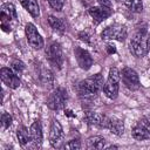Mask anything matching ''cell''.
<instances>
[{
    "label": "cell",
    "instance_id": "cell-1",
    "mask_svg": "<svg viewBox=\"0 0 150 150\" xmlns=\"http://www.w3.org/2000/svg\"><path fill=\"white\" fill-rule=\"evenodd\" d=\"M129 49L136 57H143L150 49V35L146 29H138L129 42Z\"/></svg>",
    "mask_w": 150,
    "mask_h": 150
},
{
    "label": "cell",
    "instance_id": "cell-2",
    "mask_svg": "<svg viewBox=\"0 0 150 150\" xmlns=\"http://www.w3.org/2000/svg\"><path fill=\"white\" fill-rule=\"evenodd\" d=\"M103 88V79L101 74H95L83 81L77 86L79 94L82 97H93Z\"/></svg>",
    "mask_w": 150,
    "mask_h": 150
},
{
    "label": "cell",
    "instance_id": "cell-3",
    "mask_svg": "<svg viewBox=\"0 0 150 150\" xmlns=\"http://www.w3.org/2000/svg\"><path fill=\"white\" fill-rule=\"evenodd\" d=\"M120 79L121 74L116 67H111L109 70V75L107 79V82L103 86V91L108 98H116L118 95V89H120Z\"/></svg>",
    "mask_w": 150,
    "mask_h": 150
},
{
    "label": "cell",
    "instance_id": "cell-4",
    "mask_svg": "<svg viewBox=\"0 0 150 150\" xmlns=\"http://www.w3.org/2000/svg\"><path fill=\"white\" fill-rule=\"evenodd\" d=\"M101 38L103 40H116V41L123 42L127 38V28L124 25L112 23L102 30Z\"/></svg>",
    "mask_w": 150,
    "mask_h": 150
},
{
    "label": "cell",
    "instance_id": "cell-5",
    "mask_svg": "<svg viewBox=\"0 0 150 150\" xmlns=\"http://www.w3.org/2000/svg\"><path fill=\"white\" fill-rule=\"evenodd\" d=\"M46 56H47V60L49 61V63L52 66L56 67L57 69H61L63 61H64V57H63V53H62L60 43L52 42L46 49Z\"/></svg>",
    "mask_w": 150,
    "mask_h": 150
},
{
    "label": "cell",
    "instance_id": "cell-6",
    "mask_svg": "<svg viewBox=\"0 0 150 150\" xmlns=\"http://www.w3.org/2000/svg\"><path fill=\"white\" fill-rule=\"evenodd\" d=\"M67 102V91L63 88H56L47 98V107L52 110H60Z\"/></svg>",
    "mask_w": 150,
    "mask_h": 150
},
{
    "label": "cell",
    "instance_id": "cell-7",
    "mask_svg": "<svg viewBox=\"0 0 150 150\" xmlns=\"http://www.w3.org/2000/svg\"><path fill=\"white\" fill-rule=\"evenodd\" d=\"M64 134L61 123L56 120L53 118L50 122V128H49V143L53 148H61L63 143Z\"/></svg>",
    "mask_w": 150,
    "mask_h": 150
},
{
    "label": "cell",
    "instance_id": "cell-8",
    "mask_svg": "<svg viewBox=\"0 0 150 150\" xmlns=\"http://www.w3.org/2000/svg\"><path fill=\"white\" fill-rule=\"evenodd\" d=\"M132 137L137 141H144L150 138V116L141 118L132 129Z\"/></svg>",
    "mask_w": 150,
    "mask_h": 150
},
{
    "label": "cell",
    "instance_id": "cell-9",
    "mask_svg": "<svg viewBox=\"0 0 150 150\" xmlns=\"http://www.w3.org/2000/svg\"><path fill=\"white\" fill-rule=\"evenodd\" d=\"M120 74H121L123 84L129 90H137L139 88V86H141L139 77H138V74L134 69H131L129 67H124Z\"/></svg>",
    "mask_w": 150,
    "mask_h": 150
},
{
    "label": "cell",
    "instance_id": "cell-10",
    "mask_svg": "<svg viewBox=\"0 0 150 150\" xmlns=\"http://www.w3.org/2000/svg\"><path fill=\"white\" fill-rule=\"evenodd\" d=\"M25 33L27 36V41L30 45V47H33L34 49H41L45 46V41L42 39V36L40 35V33L38 32L36 27L28 22L25 27Z\"/></svg>",
    "mask_w": 150,
    "mask_h": 150
},
{
    "label": "cell",
    "instance_id": "cell-11",
    "mask_svg": "<svg viewBox=\"0 0 150 150\" xmlns=\"http://www.w3.org/2000/svg\"><path fill=\"white\" fill-rule=\"evenodd\" d=\"M0 76H1V80L2 82L11 89H16L19 86H20V79L19 76L16 75V73L11 69V68H7V67H4L1 68L0 70Z\"/></svg>",
    "mask_w": 150,
    "mask_h": 150
},
{
    "label": "cell",
    "instance_id": "cell-12",
    "mask_svg": "<svg viewBox=\"0 0 150 150\" xmlns=\"http://www.w3.org/2000/svg\"><path fill=\"white\" fill-rule=\"evenodd\" d=\"M74 54H75V57H76V61H77L79 66L82 69L88 70L93 66V57H91V55L89 54L88 50H86L81 47H75L74 48Z\"/></svg>",
    "mask_w": 150,
    "mask_h": 150
},
{
    "label": "cell",
    "instance_id": "cell-13",
    "mask_svg": "<svg viewBox=\"0 0 150 150\" xmlns=\"http://www.w3.org/2000/svg\"><path fill=\"white\" fill-rule=\"evenodd\" d=\"M89 14L93 18V21L97 25L105 19H108L111 15V9L110 7H104V6H95L89 8Z\"/></svg>",
    "mask_w": 150,
    "mask_h": 150
},
{
    "label": "cell",
    "instance_id": "cell-14",
    "mask_svg": "<svg viewBox=\"0 0 150 150\" xmlns=\"http://www.w3.org/2000/svg\"><path fill=\"white\" fill-rule=\"evenodd\" d=\"M84 118L91 125H96L100 128H107L108 127L109 117L104 114H100V112H95V111H88V112H86Z\"/></svg>",
    "mask_w": 150,
    "mask_h": 150
},
{
    "label": "cell",
    "instance_id": "cell-15",
    "mask_svg": "<svg viewBox=\"0 0 150 150\" xmlns=\"http://www.w3.org/2000/svg\"><path fill=\"white\" fill-rule=\"evenodd\" d=\"M29 131H30V137H32V142L35 146H40L41 143H42V127H41V123L40 121H35L32 123L30 128H29Z\"/></svg>",
    "mask_w": 150,
    "mask_h": 150
},
{
    "label": "cell",
    "instance_id": "cell-16",
    "mask_svg": "<svg viewBox=\"0 0 150 150\" xmlns=\"http://www.w3.org/2000/svg\"><path fill=\"white\" fill-rule=\"evenodd\" d=\"M107 129H109L112 134H115L117 136H121L123 134V131H124L123 121L120 120V118H117V117H109Z\"/></svg>",
    "mask_w": 150,
    "mask_h": 150
},
{
    "label": "cell",
    "instance_id": "cell-17",
    "mask_svg": "<svg viewBox=\"0 0 150 150\" xmlns=\"http://www.w3.org/2000/svg\"><path fill=\"white\" fill-rule=\"evenodd\" d=\"M20 2L33 18H38L40 15V7L36 0H20Z\"/></svg>",
    "mask_w": 150,
    "mask_h": 150
},
{
    "label": "cell",
    "instance_id": "cell-18",
    "mask_svg": "<svg viewBox=\"0 0 150 150\" xmlns=\"http://www.w3.org/2000/svg\"><path fill=\"white\" fill-rule=\"evenodd\" d=\"M104 144H105V139L102 136H91L87 139L86 146L87 149L90 150H100L104 148Z\"/></svg>",
    "mask_w": 150,
    "mask_h": 150
},
{
    "label": "cell",
    "instance_id": "cell-19",
    "mask_svg": "<svg viewBox=\"0 0 150 150\" xmlns=\"http://www.w3.org/2000/svg\"><path fill=\"white\" fill-rule=\"evenodd\" d=\"M16 137H18L19 143L22 146H26L29 142H32L30 131H28V129L26 127H23V125H21V127L18 128V130H16Z\"/></svg>",
    "mask_w": 150,
    "mask_h": 150
},
{
    "label": "cell",
    "instance_id": "cell-20",
    "mask_svg": "<svg viewBox=\"0 0 150 150\" xmlns=\"http://www.w3.org/2000/svg\"><path fill=\"white\" fill-rule=\"evenodd\" d=\"M48 23L54 30H57V32H63L64 28H66L64 27V22L61 19H59V18H56L54 15H49L48 16Z\"/></svg>",
    "mask_w": 150,
    "mask_h": 150
},
{
    "label": "cell",
    "instance_id": "cell-21",
    "mask_svg": "<svg viewBox=\"0 0 150 150\" xmlns=\"http://www.w3.org/2000/svg\"><path fill=\"white\" fill-rule=\"evenodd\" d=\"M1 13H5L7 15H9L13 19H18V14H16V9L15 6L12 2H5L1 5Z\"/></svg>",
    "mask_w": 150,
    "mask_h": 150
},
{
    "label": "cell",
    "instance_id": "cell-22",
    "mask_svg": "<svg viewBox=\"0 0 150 150\" xmlns=\"http://www.w3.org/2000/svg\"><path fill=\"white\" fill-rule=\"evenodd\" d=\"M129 9L134 12H141L143 6H142V0H121Z\"/></svg>",
    "mask_w": 150,
    "mask_h": 150
},
{
    "label": "cell",
    "instance_id": "cell-23",
    "mask_svg": "<svg viewBox=\"0 0 150 150\" xmlns=\"http://www.w3.org/2000/svg\"><path fill=\"white\" fill-rule=\"evenodd\" d=\"M40 79L46 86L53 84V74L48 68H42V70L40 71Z\"/></svg>",
    "mask_w": 150,
    "mask_h": 150
},
{
    "label": "cell",
    "instance_id": "cell-24",
    "mask_svg": "<svg viewBox=\"0 0 150 150\" xmlns=\"http://www.w3.org/2000/svg\"><path fill=\"white\" fill-rule=\"evenodd\" d=\"M12 122H13L12 116L9 114H7V112H2V115H1V125H2V129L9 128L11 124H12Z\"/></svg>",
    "mask_w": 150,
    "mask_h": 150
},
{
    "label": "cell",
    "instance_id": "cell-25",
    "mask_svg": "<svg viewBox=\"0 0 150 150\" xmlns=\"http://www.w3.org/2000/svg\"><path fill=\"white\" fill-rule=\"evenodd\" d=\"M63 148L64 149H69V150H79V149H81V142L77 138L76 139H71L68 143H66L63 145Z\"/></svg>",
    "mask_w": 150,
    "mask_h": 150
},
{
    "label": "cell",
    "instance_id": "cell-26",
    "mask_svg": "<svg viewBox=\"0 0 150 150\" xmlns=\"http://www.w3.org/2000/svg\"><path fill=\"white\" fill-rule=\"evenodd\" d=\"M12 69H13L16 74H20V73L23 71L25 64H23L20 60H14V61H12Z\"/></svg>",
    "mask_w": 150,
    "mask_h": 150
},
{
    "label": "cell",
    "instance_id": "cell-27",
    "mask_svg": "<svg viewBox=\"0 0 150 150\" xmlns=\"http://www.w3.org/2000/svg\"><path fill=\"white\" fill-rule=\"evenodd\" d=\"M48 4L55 11H61L63 7V0H48Z\"/></svg>",
    "mask_w": 150,
    "mask_h": 150
},
{
    "label": "cell",
    "instance_id": "cell-28",
    "mask_svg": "<svg viewBox=\"0 0 150 150\" xmlns=\"http://www.w3.org/2000/svg\"><path fill=\"white\" fill-rule=\"evenodd\" d=\"M79 36H80V39H81L82 41L89 42V35L87 34V32H81V33L79 34Z\"/></svg>",
    "mask_w": 150,
    "mask_h": 150
},
{
    "label": "cell",
    "instance_id": "cell-29",
    "mask_svg": "<svg viewBox=\"0 0 150 150\" xmlns=\"http://www.w3.org/2000/svg\"><path fill=\"white\" fill-rule=\"evenodd\" d=\"M100 2L101 6H104V7H111V1L112 0H97Z\"/></svg>",
    "mask_w": 150,
    "mask_h": 150
},
{
    "label": "cell",
    "instance_id": "cell-30",
    "mask_svg": "<svg viewBox=\"0 0 150 150\" xmlns=\"http://www.w3.org/2000/svg\"><path fill=\"white\" fill-rule=\"evenodd\" d=\"M108 47V49H109V53H115V48H114V46H112V48H111V46H107Z\"/></svg>",
    "mask_w": 150,
    "mask_h": 150
}]
</instances>
